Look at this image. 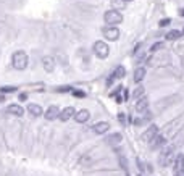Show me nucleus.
I'll return each mask as SVG.
<instances>
[{
    "mask_svg": "<svg viewBox=\"0 0 184 176\" xmlns=\"http://www.w3.org/2000/svg\"><path fill=\"white\" fill-rule=\"evenodd\" d=\"M28 61H29V58H28V53L24 52V50L15 52L13 58H11V63H13V66L16 68V70H24V68L28 66Z\"/></svg>",
    "mask_w": 184,
    "mask_h": 176,
    "instance_id": "obj_1",
    "label": "nucleus"
},
{
    "mask_svg": "<svg viewBox=\"0 0 184 176\" xmlns=\"http://www.w3.org/2000/svg\"><path fill=\"white\" fill-rule=\"evenodd\" d=\"M103 20H105V23L108 26H116L123 21V16L116 10H108V11H105V15H103Z\"/></svg>",
    "mask_w": 184,
    "mask_h": 176,
    "instance_id": "obj_2",
    "label": "nucleus"
},
{
    "mask_svg": "<svg viewBox=\"0 0 184 176\" xmlns=\"http://www.w3.org/2000/svg\"><path fill=\"white\" fill-rule=\"evenodd\" d=\"M94 52H95V55L99 57V58H107L108 53H110V49H108V45L105 42L97 41L94 44Z\"/></svg>",
    "mask_w": 184,
    "mask_h": 176,
    "instance_id": "obj_3",
    "label": "nucleus"
},
{
    "mask_svg": "<svg viewBox=\"0 0 184 176\" xmlns=\"http://www.w3.org/2000/svg\"><path fill=\"white\" fill-rule=\"evenodd\" d=\"M102 32L108 41H116L120 37V29L116 26H105V28H102Z\"/></svg>",
    "mask_w": 184,
    "mask_h": 176,
    "instance_id": "obj_4",
    "label": "nucleus"
},
{
    "mask_svg": "<svg viewBox=\"0 0 184 176\" xmlns=\"http://www.w3.org/2000/svg\"><path fill=\"white\" fill-rule=\"evenodd\" d=\"M173 168H175V176H184V155L182 154L176 155L173 162Z\"/></svg>",
    "mask_w": 184,
    "mask_h": 176,
    "instance_id": "obj_5",
    "label": "nucleus"
},
{
    "mask_svg": "<svg viewBox=\"0 0 184 176\" xmlns=\"http://www.w3.org/2000/svg\"><path fill=\"white\" fill-rule=\"evenodd\" d=\"M157 136H158V128L155 126V124H152V126L149 128L145 133H144L142 139H144V141H147V142H152V141L157 138Z\"/></svg>",
    "mask_w": 184,
    "mask_h": 176,
    "instance_id": "obj_6",
    "label": "nucleus"
},
{
    "mask_svg": "<svg viewBox=\"0 0 184 176\" xmlns=\"http://www.w3.org/2000/svg\"><path fill=\"white\" fill-rule=\"evenodd\" d=\"M74 115H76V110H74L73 107H65V108L60 112L58 118H60L61 121H68V120H71Z\"/></svg>",
    "mask_w": 184,
    "mask_h": 176,
    "instance_id": "obj_7",
    "label": "nucleus"
},
{
    "mask_svg": "<svg viewBox=\"0 0 184 176\" xmlns=\"http://www.w3.org/2000/svg\"><path fill=\"white\" fill-rule=\"evenodd\" d=\"M92 129H94L95 134H105L108 129H110V124H108L107 121H99V123H95L94 126H92Z\"/></svg>",
    "mask_w": 184,
    "mask_h": 176,
    "instance_id": "obj_8",
    "label": "nucleus"
},
{
    "mask_svg": "<svg viewBox=\"0 0 184 176\" xmlns=\"http://www.w3.org/2000/svg\"><path fill=\"white\" fill-rule=\"evenodd\" d=\"M58 115H60V110H58V107L57 105H52V107H49V110L44 113V116H45V120H55V118H58Z\"/></svg>",
    "mask_w": 184,
    "mask_h": 176,
    "instance_id": "obj_9",
    "label": "nucleus"
},
{
    "mask_svg": "<svg viewBox=\"0 0 184 176\" xmlns=\"http://www.w3.org/2000/svg\"><path fill=\"white\" fill-rule=\"evenodd\" d=\"M74 118H76V121H78V123H86V121H89V120H90V113H89V110L83 108V110L76 112Z\"/></svg>",
    "mask_w": 184,
    "mask_h": 176,
    "instance_id": "obj_10",
    "label": "nucleus"
},
{
    "mask_svg": "<svg viewBox=\"0 0 184 176\" xmlns=\"http://www.w3.org/2000/svg\"><path fill=\"white\" fill-rule=\"evenodd\" d=\"M42 65H44V70L45 71H53V68H55V58L53 57H44L42 58Z\"/></svg>",
    "mask_w": 184,
    "mask_h": 176,
    "instance_id": "obj_11",
    "label": "nucleus"
},
{
    "mask_svg": "<svg viewBox=\"0 0 184 176\" xmlns=\"http://www.w3.org/2000/svg\"><path fill=\"white\" fill-rule=\"evenodd\" d=\"M28 112H29L32 116H41V115H44V110H42V107L39 105V104H29V105H28Z\"/></svg>",
    "mask_w": 184,
    "mask_h": 176,
    "instance_id": "obj_12",
    "label": "nucleus"
},
{
    "mask_svg": "<svg viewBox=\"0 0 184 176\" xmlns=\"http://www.w3.org/2000/svg\"><path fill=\"white\" fill-rule=\"evenodd\" d=\"M7 112L10 113V115H15V116H23V113H24L23 107H20L18 104H11V105H8Z\"/></svg>",
    "mask_w": 184,
    "mask_h": 176,
    "instance_id": "obj_13",
    "label": "nucleus"
},
{
    "mask_svg": "<svg viewBox=\"0 0 184 176\" xmlns=\"http://www.w3.org/2000/svg\"><path fill=\"white\" fill-rule=\"evenodd\" d=\"M144 78H145V68H144V66H137L136 70H134V76H133L134 82L139 84Z\"/></svg>",
    "mask_w": 184,
    "mask_h": 176,
    "instance_id": "obj_14",
    "label": "nucleus"
},
{
    "mask_svg": "<svg viewBox=\"0 0 184 176\" xmlns=\"http://www.w3.org/2000/svg\"><path fill=\"white\" fill-rule=\"evenodd\" d=\"M121 134L120 133H115V134H112V136H108L107 138V144H110V145H118L120 142H121Z\"/></svg>",
    "mask_w": 184,
    "mask_h": 176,
    "instance_id": "obj_15",
    "label": "nucleus"
},
{
    "mask_svg": "<svg viewBox=\"0 0 184 176\" xmlns=\"http://www.w3.org/2000/svg\"><path fill=\"white\" fill-rule=\"evenodd\" d=\"M147 107H149V100H147L145 97L136 102V112H139V113L145 112V110H147Z\"/></svg>",
    "mask_w": 184,
    "mask_h": 176,
    "instance_id": "obj_16",
    "label": "nucleus"
},
{
    "mask_svg": "<svg viewBox=\"0 0 184 176\" xmlns=\"http://www.w3.org/2000/svg\"><path fill=\"white\" fill-rule=\"evenodd\" d=\"M144 94H145V89H144L142 86H137V87L134 89V92H133V99H134V100H141V99L145 97Z\"/></svg>",
    "mask_w": 184,
    "mask_h": 176,
    "instance_id": "obj_17",
    "label": "nucleus"
},
{
    "mask_svg": "<svg viewBox=\"0 0 184 176\" xmlns=\"http://www.w3.org/2000/svg\"><path fill=\"white\" fill-rule=\"evenodd\" d=\"M181 36H182V31H179V29H171V31L166 32V39H168V41H175V39H179Z\"/></svg>",
    "mask_w": 184,
    "mask_h": 176,
    "instance_id": "obj_18",
    "label": "nucleus"
},
{
    "mask_svg": "<svg viewBox=\"0 0 184 176\" xmlns=\"http://www.w3.org/2000/svg\"><path fill=\"white\" fill-rule=\"evenodd\" d=\"M163 144H165V138H163V136H160V134L152 141V142H150L152 149H158V147H163Z\"/></svg>",
    "mask_w": 184,
    "mask_h": 176,
    "instance_id": "obj_19",
    "label": "nucleus"
},
{
    "mask_svg": "<svg viewBox=\"0 0 184 176\" xmlns=\"http://www.w3.org/2000/svg\"><path fill=\"white\" fill-rule=\"evenodd\" d=\"M112 75L115 76V79H121V78H124V75H126L124 66H116V68H115V71L112 73Z\"/></svg>",
    "mask_w": 184,
    "mask_h": 176,
    "instance_id": "obj_20",
    "label": "nucleus"
},
{
    "mask_svg": "<svg viewBox=\"0 0 184 176\" xmlns=\"http://www.w3.org/2000/svg\"><path fill=\"white\" fill-rule=\"evenodd\" d=\"M112 5H113V10H116L118 11V8H124V2L123 0H112Z\"/></svg>",
    "mask_w": 184,
    "mask_h": 176,
    "instance_id": "obj_21",
    "label": "nucleus"
},
{
    "mask_svg": "<svg viewBox=\"0 0 184 176\" xmlns=\"http://www.w3.org/2000/svg\"><path fill=\"white\" fill-rule=\"evenodd\" d=\"M16 90H18L16 86H3L0 89V92H16Z\"/></svg>",
    "mask_w": 184,
    "mask_h": 176,
    "instance_id": "obj_22",
    "label": "nucleus"
},
{
    "mask_svg": "<svg viewBox=\"0 0 184 176\" xmlns=\"http://www.w3.org/2000/svg\"><path fill=\"white\" fill-rule=\"evenodd\" d=\"M71 92H73V95H74V97H79V99H84V97H86V92H84V90H79V89H73Z\"/></svg>",
    "mask_w": 184,
    "mask_h": 176,
    "instance_id": "obj_23",
    "label": "nucleus"
},
{
    "mask_svg": "<svg viewBox=\"0 0 184 176\" xmlns=\"http://www.w3.org/2000/svg\"><path fill=\"white\" fill-rule=\"evenodd\" d=\"M162 47H163V42H155L150 47V52H157V50H160Z\"/></svg>",
    "mask_w": 184,
    "mask_h": 176,
    "instance_id": "obj_24",
    "label": "nucleus"
},
{
    "mask_svg": "<svg viewBox=\"0 0 184 176\" xmlns=\"http://www.w3.org/2000/svg\"><path fill=\"white\" fill-rule=\"evenodd\" d=\"M68 90H73L70 86H60V87H57V92H68Z\"/></svg>",
    "mask_w": 184,
    "mask_h": 176,
    "instance_id": "obj_25",
    "label": "nucleus"
},
{
    "mask_svg": "<svg viewBox=\"0 0 184 176\" xmlns=\"http://www.w3.org/2000/svg\"><path fill=\"white\" fill-rule=\"evenodd\" d=\"M170 23H171V21H170L168 18H165V20H162V21H160V28H165V26H168Z\"/></svg>",
    "mask_w": 184,
    "mask_h": 176,
    "instance_id": "obj_26",
    "label": "nucleus"
},
{
    "mask_svg": "<svg viewBox=\"0 0 184 176\" xmlns=\"http://www.w3.org/2000/svg\"><path fill=\"white\" fill-rule=\"evenodd\" d=\"M118 120H120V123H126V116H124V113H120V115H118Z\"/></svg>",
    "mask_w": 184,
    "mask_h": 176,
    "instance_id": "obj_27",
    "label": "nucleus"
},
{
    "mask_svg": "<svg viewBox=\"0 0 184 176\" xmlns=\"http://www.w3.org/2000/svg\"><path fill=\"white\" fill-rule=\"evenodd\" d=\"M18 99H20L21 102H24V100L28 99V94H24V92H23V94H20V95H18Z\"/></svg>",
    "mask_w": 184,
    "mask_h": 176,
    "instance_id": "obj_28",
    "label": "nucleus"
},
{
    "mask_svg": "<svg viewBox=\"0 0 184 176\" xmlns=\"http://www.w3.org/2000/svg\"><path fill=\"white\" fill-rule=\"evenodd\" d=\"M113 81H115V76L112 75L110 78H108V81H107V86H112V84H113Z\"/></svg>",
    "mask_w": 184,
    "mask_h": 176,
    "instance_id": "obj_29",
    "label": "nucleus"
},
{
    "mask_svg": "<svg viewBox=\"0 0 184 176\" xmlns=\"http://www.w3.org/2000/svg\"><path fill=\"white\" fill-rule=\"evenodd\" d=\"M115 99H116V102H118V104H121V102H123V97H121V95H116Z\"/></svg>",
    "mask_w": 184,
    "mask_h": 176,
    "instance_id": "obj_30",
    "label": "nucleus"
},
{
    "mask_svg": "<svg viewBox=\"0 0 184 176\" xmlns=\"http://www.w3.org/2000/svg\"><path fill=\"white\" fill-rule=\"evenodd\" d=\"M123 2H124V3H128V2H133V0H123Z\"/></svg>",
    "mask_w": 184,
    "mask_h": 176,
    "instance_id": "obj_31",
    "label": "nucleus"
},
{
    "mask_svg": "<svg viewBox=\"0 0 184 176\" xmlns=\"http://www.w3.org/2000/svg\"><path fill=\"white\" fill-rule=\"evenodd\" d=\"M181 13H182V15H184V10H182V11H181Z\"/></svg>",
    "mask_w": 184,
    "mask_h": 176,
    "instance_id": "obj_32",
    "label": "nucleus"
}]
</instances>
